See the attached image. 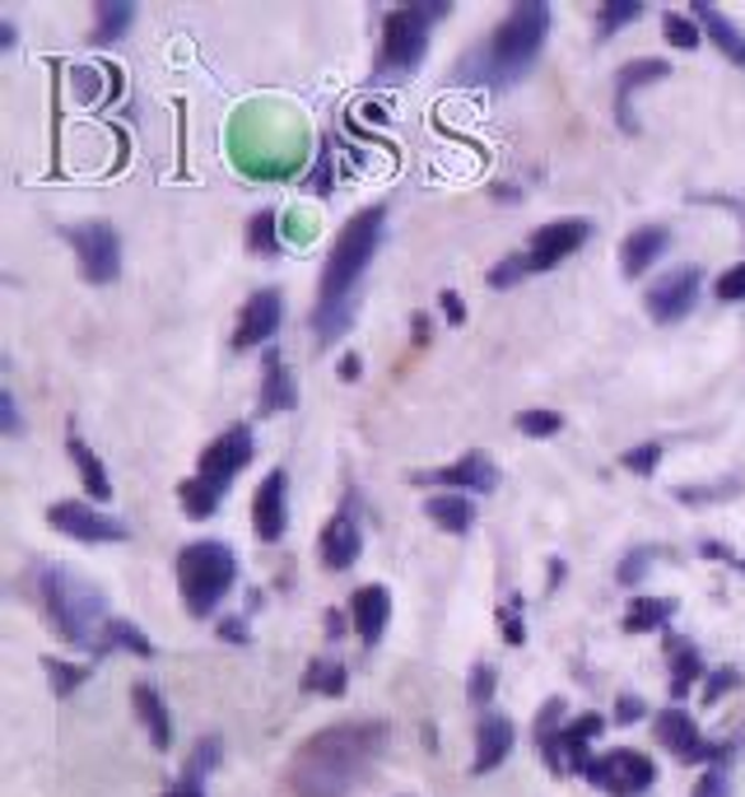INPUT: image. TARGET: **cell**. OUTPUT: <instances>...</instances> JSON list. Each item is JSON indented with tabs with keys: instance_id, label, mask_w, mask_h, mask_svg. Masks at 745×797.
Returning a JSON list of instances; mask_svg holds the SVG:
<instances>
[{
	"instance_id": "12",
	"label": "cell",
	"mask_w": 745,
	"mask_h": 797,
	"mask_svg": "<svg viewBox=\"0 0 745 797\" xmlns=\"http://www.w3.org/2000/svg\"><path fill=\"white\" fill-rule=\"evenodd\" d=\"M247 462H252V430H247V424H229L220 439H210V449L201 453V466H196V476L210 480L220 495H229L233 476H238Z\"/></svg>"
},
{
	"instance_id": "30",
	"label": "cell",
	"mask_w": 745,
	"mask_h": 797,
	"mask_svg": "<svg viewBox=\"0 0 745 797\" xmlns=\"http://www.w3.org/2000/svg\"><path fill=\"white\" fill-rule=\"evenodd\" d=\"M131 19H135V5H126V0H98L93 5V33H89V43H116L126 29H131Z\"/></svg>"
},
{
	"instance_id": "49",
	"label": "cell",
	"mask_w": 745,
	"mask_h": 797,
	"mask_svg": "<svg viewBox=\"0 0 745 797\" xmlns=\"http://www.w3.org/2000/svg\"><path fill=\"white\" fill-rule=\"evenodd\" d=\"M438 308H443V318L453 322V326H462V322H466V303H462L457 289H443V295H438Z\"/></svg>"
},
{
	"instance_id": "37",
	"label": "cell",
	"mask_w": 745,
	"mask_h": 797,
	"mask_svg": "<svg viewBox=\"0 0 745 797\" xmlns=\"http://www.w3.org/2000/svg\"><path fill=\"white\" fill-rule=\"evenodd\" d=\"M494 686H499V672L489 663H476L470 667V682H466V699L476 709H489V699H494Z\"/></svg>"
},
{
	"instance_id": "18",
	"label": "cell",
	"mask_w": 745,
	"mask_h": 797,
	"mask_svg": "<svg viewBox=\"0 0 745 797\" xmlns=\"http://www.w3.org/2000/svg\"><path fill=\"white\" fill-rule=\"evenodd\" d=\"M666 75H671V66L657 62V56H638V62L620 66V75H615V122H620V131H638L634 112H630L634 93H638V89H648V85H661Z\"/></svg>"
},
{
	"instance_id": "7",
	"label": "cell",
	"mask_w": 745,
	"mask_h": 797,
	"mask_svg": "<svg viewBox=\"0 0 745 797\" xmlns=\"http://www.w3.org/2000/svg\"><path fill=\"white\" fill-rule=\"evenodd\" d=\"M66 239L80 257V270L89 285H112L122 276V233H116L108 220H85V224H70Z\"/></svg>"
},
{
	"instance_id": "47",
	"label": "cell",
	"mask_w": 745,
	"mask_h": 797,
	"mask_svg": "<svg viewBox=\"0 0 745 797\" xmlns=\"http://www.w3.org/2000/svg\"><path fill=\"white\" fill-rule=\"evenodd\" d=\"M205 774H191V770H182V779L178 784H168V793L164 797H205Z\"/></svg>"
},
{
	"instance_id": "55",
	"label": "cell",
	"mask_w": 745,
	"mask_h": 797,
	"mask_svg": "<svg viewBox=\"0 0 745 797\" xmlns=\"http://www.w3.org/2000/svg\"><path fill=\"white\" fill-rule=\"evenodd\" d=\"M341 378L345 383H359V355H345L341 359Z\"/></svg>"
},
{
	"instance_id": "54",
	"label": "cell",
	"mask_w": 745,
	"mask_h": 797,
	"mask_svg": "<svg viewBox=\"0 0 745 797\" xmlns=\"http://www.w3.org/2000/svg\"><path fill=\"white\" fill-rule=\"evenodd\" d=\"M732 686H736V672H732V667H722V672L713 676V682H709V690H703V695H709V699H718L722 690H732Z\"/></svg>"
},
{
	"instance_id": "43",
	"label": "cell",
	"mask_w": 745,
	"mask_h": 797,
	"mask_svg": "<svg viewBox=\"0 0 745 797\" xmlns=\"http://www.w3.org/2000/svg\"><path fill=\"white\" fill-rule=\"evenodd\" d=\"M657 462H661V443H638V449L624 453V466H630L634 476H653Z\"/></svg>"
},
{
	"instance_id": "14",
	"label": "cell",
	"mask_w": 745,
	"mask_h": 797,
	"mask_svg": "<svg viewBox=\"0 0 745 797\" xmlns=\"http://www.w3.org/2000/svg\"><path fill=\"white\" fill-rule=\"evenodd\" d=\"M289 528V472L285 466H270L257 485V499H252V532L266 546H276Z\"/></svg>"
},
{
	"instance_id": "22",
	"label": "cell",
	"mask_w": 745,
	"mask_h": 797,
	"mask_svg": "<svg viewBox=\"0 0 745 797\" xmlns=\"http://www.w3.org/2000/svg\"><path fill=\"white\" fill-rule=\"evenodd\" d=\"M671 247V229L666 224H638L630 239L620 243V270L624 276H643V270H648L653 262H661V252Z\"/></svg>"
},
{
	"instance_id": "21",
	"label": "cell",
	"mask_w": 745,
	"mask_h": 797,
	"mask_svg": "<svg viewBox=\"0 0 745 797\" xmlns=\"http://www.w3.org/2000/svg\"><path fill=\"white\" fill-rule=\"evenodd\" d=\"M318 551H322V565L326 569H349V565H359V555H364V532H359V522L349 518V513H336L322 528V541H318Z\"/></svg>"
},
{
	"instance_id": "32",
	"label": "cell",
	"mask_w": 745,
	"mask_h": 797,
	"mask_svg": "<svg viewBox=\"0 0 745 797\" xmlns=\"http://www.w3.org/2000/svg\"><path fill=\"white\" fill-rule=\"evenodd\" d=\"M178 499H182V509L191 513V518H214V509H220V490H214L210 480H201V476H187L182 485H178Z\"/></svg>"
},
{
	"instance_id": "1",
	"label": "cell",
	"mask_w": 745,
	"mask_h": 797,
	"mask_svg": "<svg viewBox=\"0 0 745 797\" xmlns=\"http://www.w3.org/2000/svg\"><path fill=\"white\" fill-rule=\"evenodd\" d=\"M382 751H387L382 718L331 723L293 751V761L285 770V793L289 797H349L364 784V774L382 761Z\"/></svg>"
},
{
	"instance_id": "40",
	"label": "cell",
	"mask_w": 745,
	"mask_h": 797,
	"mask_svg": "<svg viewBox=\"0 0 745 797\" xmlns=\"http://www.w3.org/2000/svg\"><path fill=\"white\" fill-rule=\"evenodd\" d=\"M518 280H526V257H522V252H508V257L494 270H489V285L508 289V285H518Z\"/></svg>"
},
{
	"instance_id": "44",
	"label": "cell",
	"mask_w": 745,
	"mask_h": 797,
	"mask_svg": "<svg viewBox=\"0 0 745 797\" xmlns=\"http://www.w3.org/2000/svg\"><path fill=\"white\" fill-rule=\"evenodd\" d=\"M564 709H568L564 699H545V705H541V718H536V742H541V737H551V732H559V728H564Z\"/></svg>"
},
{
	"instance_id": "26",
	"label": "cell",
	"mask_w": 745,
	"mask_h": 797,
	"mask_svg": "<svg viewBox=\"0 0 745 797\" xmlns=\"http://www.w3.org/2000/svg\"><path fill=\"white\" fill-rule=\"evenodd\" d=\"M424 513H429L434 528L453 532V536H466L470 528H476V503H470L466 495H434V499H424Z\"/></svg>"
},
{
	"instance_id": "42",
	"label": "cell",
	"mask_w": 745,
	"mask_h": 797,
	"mask_svg": "<svg viewBox=\"0 0 745 797\" xmlns=\"http://www.w3.org/2000/svg\"><path fill=\"white\" fill-rule=\"evenodd\" d=\"M653 555H657V551H648V546H638V551H630V555H624V560H620V569H615V578L624 583V588H634V583H638L643 574H648V560H653Z\"/></svg>"
},
{
	"instance_id": "2",
	"label": "cell",
	"mask_w": 745,
	"mask_h": 797,
	"mask_svg": "<svg viewBox=\"0 0 745 797\" xmlns=\"http://www.w3.org/2000/svg\"><path fill=\"white\" fill-rule=\"evenodd\" d=\"M382 233H387V206H364L359 215H349V224L336 233V243H331L322 289H318V308H312V332H318L322 345L345 336L349 322H355L359 289H364L372 257H378V247H382Z\"/></svg>"
},
{
	"instance_id": "31",
	"label": "cell",
	"mask_w": 745,
	"mask_h": 797,
	"mask_svg": "<svg viewBox=\"0 0 745 797\" xmlns=\"http://www.w3.org/2000/svg\"><path fill=\"white\" fill-rule=\"evenodd\" d=\"M303 686H308L312 695L336 699V695H345L349 676H345V667H341V663H331V657H312V663H308V676H303Z\"/></svg>"
},
{
	"instance_id": "28",
	"label": "cell",
	"mask_w": 745,
	"mask_h": 797,
	"mask_svg": "<svg viewBox=\"0 0 745 797\" xmlns=\"http://www.w3.org/2000/svg\"><path fill=\"white\" fill-rule=\"evenodd\" d=\"M666 653H671V695H690V686L703 676V657L694 644H685V639L676 634H666Z\"/></svg>"
},
{
	"instance_id": "10",
	"label": "cell",
	"mask_w": 745,
	"mask_h": 797,
	"mask_svg": "<svg viewBox=\"0 0 745 797\" xmlns=\"http://www.w3.org/2000/svg\"><path fill=\"white\" fill-rule=\"evenodd\" d=\"M587 779L597 788H605L611 797H638V793L653 788L657 765L643 751H611V755H601V761H592Z\"/></svg>"
},
{
	"instance_id": "39",
	"label": "cell",
	"mask_w": 745,
	"mask_h": 797,
	"mask_svg": "<svg viewBox=\"0 0 745 797\" xmlns=\"http://www.w3.org/2000/svg\"><path fill=\"white\" fill-rule=\"evenodd\" d=\"M43 667H47V676H52V690L62 695V699H66V695H70L75 686H85V676H89L85 667H75V663H62V657H47Z\"/></svg>"
},
{
	"instance_id": "45",
	"label": "cell",
	"mask_w": 745,
	"mask_h": 797,
	"mask_svg": "<svg viewBox=\"0 0 745 797\" xmlns=\"http://www.w3.org/2000/svg\"><path fill=\"white\" fill-rule=\"evenodd\" d=\"M214 761H220V742H214V737H201V742H196V755H191V774H210L214 770Z\"/></svg>"
},
{
	"instance_id": "51",
	"label": "cell",
	"mask_w": 745,
	"mask_h": 797,
	"mask_svg": "<svg viewBox=\"0 0 745 797\" xmlns=\"http://www.w3.org/2000/svg\"><path fill=\"white\" fill-rule=\"evenodd\" d=\"M694 797H727V774H722V770H709V774L699 779Z\"/></svg>"
},
{
	"instance_id": "53",
	"label": "cell",
	"mask_w": 745,
	"mask_h": 797,
	"mask_svg": "<svg viewBox=\"0 0 745 797\" xmlns=\"http://www.w3.org/2000/svg\"><path fill=\"white\" fill-rule=\"evenodd\" d=\"M643 718V699L638 695H624L620 705H615V723H638Z\"/></svg>"
},
{
	"instance_id": "9",
	"label": "cell",
	"mask_w": 745,
	"mask_h": 797,
	"mask_svg": "<svg viewBox=\"0 0 745 797\" xmlns=\"http://www.w3.org/2000/svg\"><path fill=\"white\" fill-rule=\"evenodd\" d=\"M592 239V220L582 215H568V220H551L532 233V243H526V276H536V270H555L559 262H568L574 252Z\"/></svg>"
},
{
	"instance_id": "33",
	"label": "cell",
	"mask_w": 745,
	"mask_h": 797,
	"mask_svg": "<svg viewBox=\"0 0 745 797\" xmlns=\"http://www.w3.org/2000/svg\"><path fill=\"white\" fill-rule=\"evenodd\" d=\"M103 649H126V653H135V657H154V644H149V639L135 630L131 620H116V616L103 626Z\"/></svg>"
},
{
	"instance_id": "16",
	"label": "cell",
	"mask_w": 745,
	"mask_h": 797,
	"mask_svg": "<svg viewBox=\"0 0 745 797\" xmlns=\"http://www.w3.org/2000/svg\"><path fill=\"white\" fill-rule=\"evenodd\" d=\"M657 737H661V746H671L680 761H690V765H703V761H727V746H713V742H703L699 728H694V718L685 713V709H661L657 713Z\"/></svg>"
},
{
	"instance_id": "20",
	"label": "cell",
	"mask_w": 745,
	"mask_h": 797,
	"mask_svg": "<svg viewBox=\"0 0 745 797\" xmlns=\"http://www.w3.org/2000/svg\"><path fill=\"white\" fill-rule=\"evenodd\" d=\"M349 620H355V634L372 649L387 634L391 593L382 588V583H364V588H355V597H349Z\"/></svg>"
},
{
	"instance_id": "5",
	"label": "cell",
	"mask_w": 745,
	"mask_h": 797,
	"mask_svg": "<svg viewBox=\"0 0 745 797\" xmlns=\"http://www.w3.org/2000/svg\"><path fill=\"white\" fill-rule=\"evenodd\" d=\"M238 578V560L224 541H191V546L178 551V593L187 616L205 620L224 607V597Z\"/></svg>"
},
{
	"instance_id": "23",
	"label": "cell",
	"mask_w": 745,
	"mask_h": 797,
	"mask_svg": "<svg viewBox=\"0 0 745 797\" xmlns=\"http://www.w3.org/2000/svg\"><path fill=\"white\" fill-rule=\"evenodd\" d=\"M262 416H285L299 406V383H293V374L285 368L280 359V350H266V368H262Z\"/></svg>"
},
{
	"instance_id": "41",
	"label": "cell",
	"mask_w": 745,
	"mask_h": 797,
	"mask_svg": "<svg viewBox=\"0 0 745 797\" xmlns=\"http://www.w3.org/2000/svg\"><path fill=\"white\" fill-rule=\"evenodd\" d=\"M713 295H718L722 303H741V299H745V262H736L732 270H722L718 285H713Z\"/></svg>"
},
{
	"instance_id": "8",
	"label": "cell",
	"mask_w": 745,
	"mask_h": 797,
	"mask_svg": "<svg viewBox=\"0 0 745 797\" xmlns=\"http://www.w3.org/2000/svg\"><path fill=\"white\" fill-rule=\"evenodd\" d=\"M601 728H605V718L587 713V718H574V723L559 728V732L541 737L545 765H551L555 774H587L592 770V742L601 737Z\"/></svg>"
},
{
	"instance_id": "29",
	"label": "cell",
	"mask_w": 745,
	"mask_h": 797,
	"mask_svg": "<svg viewBox=\"0 0 745 797\" xmlns=\"http://www.w3.org/2000/svg\"><path fill=\"white\" fill-rule=\"evenodd\" d=\"M671 616H676V601H671V597H634L630 611H624V634L661 630Z\"/></svg>"
},
{
	"instance_id": "11",
	"label": "cell",
	"mask_w": 745,
	"mask_h": 797,
	"mask_svg": "<svg viewBox=\"0 0 745 797\" xmlns=\"http://www.w3.org/2000/svg\"><path fill=\"white\" fill-rule=\"evenodd\" d=\"M47 522L62 536H75V541H93V546H103V541H126V522L112 518V513H98L80 499H56L47 509Z\"/></svg>"
},
{
	"instance_id": "34",
	"label": "cell",
	"mask_w": 745,
	"mask_h": 797,
	"mask_svg": "<svg viewBox=\"0 0 745 797\" xmlns=\"http://www.w3.org/2000/svg\"><path fill=\"white\" fill-rule=\"evenodd\" d=\"M661 33H666V43L680 47V52H694L703 43V29L694 24V14H676V10H666L661 14Z\"/></svg>"
},
{
	"instance_id": "6",
	"label": "cell",
	"mask_w": 745,
	"mask_h": 797,
	"mask_svg": "<svg viewBox=\"0 0 745 797\" xmlns=\"http://www.w3.org/2000/svg\"><path fill=\"white\" fill-rule=\"evenodd\" d=\"M453 5H397L382 19V52H378V80H405L429 52V24L443 19Z\"/></svg>"
},
{
	"instance_id": "24",
	"label": "cell",
	"mask_w": 745,
	"mask_h": 797,
	"mask_svg": "<svg viewBox=\"0 0 745 797\" xmlns=\"http://www.w3.org/2000/svg\"><path fill=\"white\" fill-rule=\"evenodd\" d=\"M131 705H135V718H141V728L149 732V746H154V751H168V746H173V723H168L164 695L154 690L149 682H135V686H131Z\"/></svg>"
},
{
	"instance_id": "4",
	"label": "cell",
	"mask_w": 745,
	"mask_h": 797,
	"mask_svg": "<svg viewBox=\"0 0 745 797\" xmlns=\"http://www.w3.org/2000/svg\"><path fill=\"white\" fill-rule=\"evenodd\" d=\"M37 597H43V611H47V626L56 630V639L66 644H80V649H103V626H108V607H103V593L93 588L89 578L70 574V569H56L43 565L37 569Z\"/></svg>"
},
{
	"instance_id": "38",
	"label": "cell",
	"mask_w": 745,
	"mask_h": 797,
	"mask_svg": "<svg viewBox=\"0 0 745 797\" xmlns=\"http://www.w3.org/2000/svg\"><path fill=\"white\" fill-rule=\"evenodd\" d=\"M513 424L522 434H532V439H551V434H559L564 420H559V411H545V406H536V411H522Z\"/></svg>"
},
{
	"instance_id": "56",
	"label": "cell",
	"mask_w": 745,
	"mask_h": 797,
	"mask_svg": "<svg viewBox=\"0 0 745 797\" xmlns=\"http://www.w3.org/2000/svg\"><path fill=\"white\" fill-rule=\"evenodd\" d=\"M326 634L331 639H345V616L341 611H326Z\"/></svg>"
},
{
	"instance_id": "36",
	"label": "cell",
	"mask_w": 745,
	"mask_h": 797,
	"mask_svg": "<svg viewBox=\"0 0 745 797\" xmlns=\"http://www.w3.org/2000/svg\"><path fill=\"white\" fill-rule=\"evenodd\" d=\"M634 19H643V5H638V0H611V5L597 10V37L605 43V37H615V29L634 24Z\"/></svg>"
},
{
	"instance_id": "35",
	"label": "cell",
	"mask_w": 745,
	"mask_h": 797,
	"mask_svg": "<svg viewBox=\"0 0 745 797\" xmlns=\"http://www.w3.org/2000/svg\"><path fill=\"white\" fill-rule=\"evenodd\" d=\"M247 247L257 252V257H276V252H280V239H276V210H257V215L247 220Z\"/></svg>"
},
{
	"instance_id": "15",
	"label": "cell",
	"mask_w": 745,
	"mask_h": 797,
	"mask_svg": "<svg viewBox=\"0 0 745 797\" xmlns=\"http://www.w3.org/2000/svg\"><path fill=\"white\" fill-rule=\"evenodd\" d=\"M280 322H285L280 289H257V295L243 303L238 326H233V350H257V345L270 350V336L280 332Z\"/></svg>"
},
{
	"instance_id": "57",
	"label": "cell",
	"mask_w": 745,
	"mask_h": 797,
	"mask_svg": "<svg viewBox=\"0 0 745 797\" xmlns=\"http://www.w3.org/2000/svg\"><path fill=\"white\" fill-rule=\"evenodd\" d=\"M0 47H14V24H10V19L0 24Z\"/></svg>"
},
{
	"instance_id": "3",
	"label": "cell",
	"mask_w": 745,
	"mask_h": 797,
	"mask_svg": "<svg viewBox=\"0 0 745 797\" xmlns=\"http://www.w3.org/2000/svg\"><path fill=\"white\" fill-rule=\"evenodd\" d=\"M545 37H551V5H541V0H518V5L494 24V33L462 56L457 75L466 85L513 89L522 75L536 66V56L545 52Z\"/></svg>"
},
{
	"instance_id": "27",
	"label": "cell",
	"mask_w": 745,
	"mask_h": 797,
	"mask_svg": "<svg viewBox=\"0 0 745 797\" xmlns=\"http://www.w3.org/2000/svg\"><path fill=\"white\" fill-rule=\"evenodd\" d=\"M70 462H75V472H80V480H85V495L93 499V503H103V499H112V480H108V472H103V462L93 457V449L80 439V434H70Z\"/></svg>"
},
{
	"instance_id": "48",
	"label": "cell",
	"mask_w": 745,
	"mask_h": 797,
	"mask_svg": "<svg viewBox=\"0 0 745 797\" xmlns=\"http://www.w3.org/2000/svg\"><path fill=\"white\" fill-rule=\"evenodd\" d=\"M499 620H503V639H508V644H522V639H526V626H522V616H518V601H508Z\"/></svg>"
},
{
	"instance_id": "46",
	"label": "cell",
	"mask_w": 745,
	"mask_h": 797,
	"mask_svg": "<svg viewBox=\"0 0 745 797\" xmlns=\"http://www.w3.org/2000/svg\"><path fill=\"white\" fill-rule=\"evenodd\" d=\"M0 430H5L10 439L24 430V420H19V401H14V387H5V392H0Z\"/></svg>"
},
{
	"instance_id": "25",
	"label": "cell",
	"mask_w": 745,
	"mask_h": 797,
	"mask_svg": "<svg viewBox=\"0 0 745 797\" xmlns=\"http://www.w3.org/2000/svg\"><path fill=\"white\" fill-rule=\"evenodd\" d=\"M690 14H694V24L703 29V37H709V43H713L722 56H727L732 66H745V33L732 24L727 14L713 10V5H703V0H699V5H694Z\"/></svg>"
},
{
	"instance_id": "17",
	"label": "cell",
	"mask_w": 745,
	"mask_h": 797,
	"mask_svg": "<svg viewBox=\"0 0 745 797\" xmlns=\"http://www.w3.org/2000/svg\"><path fill=\"white\" fill-rule=\"evenodd\" d=\"M415 485H447V495H494L499 490V466L489 462L485 453H466L462 462L443 466V472H420Z\"/></svg>"
},
{
	"instance_id": "19",
	"label": "cell",
	"mask_w": 745,
	"mask_h": 797,
	"mask_svg": "<svg viewBox=\"0 0 745 797\" xmlns=\"http://www.w3.org/2000/svg\"><path fill=\"white\" fill-rule=\"evenodd\" d=\"M513 746H518L513 718H503V713H480V728H476V761H470V774L499 770Z\"/></svg>"
},
{
	"instance_id": "13",
	"label": "cell",
	"mask_w": 745,
	"mask_h": 797,
	"mask_svg": "<svg viewBox=\"0 0 745 797\" xmlns=\"http://www.w3.org/2000/svg\"><path fill=\"white\" fill-rule=\"evenodd\" d=\"M699 266H680L671 270V276H661L648 295H643V303H648V318L661 322V326H671V322H685L694 313V303H699Z\"/></svg>"
},
{
	"instance_id": "52",
	"label": "cell",
	"mask_w": 745,
	"mask_h": 797,
	"mask_svg": "<svg viewBox=\"0 0 745 797\" xmlns=\"http://www.w3.org/2000/svg\"><path fill=\"white\" fill-rule=\"evenodd\" d=\"M220 639H229V644H247V620L243 616L220 620Z\"/></svg>"
},
{
	"instance_id": "50",
	"label": "cell",
	"mask_w": 745,
	"mask_h": 797,
	"mask_svg": "<svg viewBox=\"0 0 745 797\" xmlns=\"http://www.w3.org/2000/svg\"><path fill=\"white\" fill-rule=\"evenodd\" d=\"M308 187L318 191V197H331V154L322 150L318 154V168H312V178H308Z\"/></svg>"
}]
</instances>
